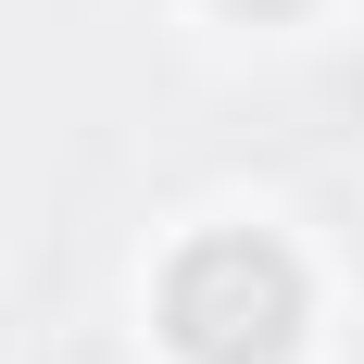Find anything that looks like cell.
Instances as JSON below:
<instances>
[{"instance_id": "obj_1", "label": "cell", "mask_w": 364, "mask_h": 364, "mask_svg": "<svg viewBox=\"0 0 364 364\" xmlns=\"http://www.w3.org/2000/svg\"><path fill=\"white\" fill-rule=\"evenodd\" d=\"M164 327L188 364H277L301 339V264L277 239H201L164 277Z\"/></svg>"}, {"instance_id": "obj_2", "label": "cell", "mask_w": 364, "mask_h": 364, "mask_svg": "<svg viewBox=\"0 0 364 364\" xmlns=\"http://www.w3.org/2000/svg\"><path fill=\"white\" fill-rule=\"evenodd\" d=\"M252 13H277V0H252Z\"/></svg>"}]
</instances>
